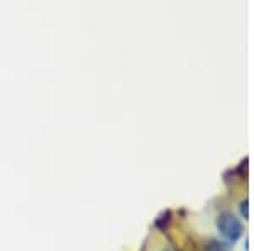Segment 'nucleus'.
Wrapping results in <instances>:
<instances>
[{
  "label": "nucleus",
  "instance_id": "7ed1b4c3",
  "mask_svg": "<svg viewBox=\"0 0 254 251\" xmlns=\"http://www.w3.org/2000/svg\"><path fill=\"white\" fill-rule=\"evenodd\" d=\"M203 251H229V250H227V246L220 245V243L210 241V245L205 246V250H203Z\"/></svg>",
  "mask_w": 254,
  "mask_h": 251
},
{
  "label": "nucleus",
  "instance_id": "39448f33",
  "mask_svg": "<svg viewBox=\"0 0 254 251\" xmlns=\"http://www.w3.org/2000/svg\"><path fill=\"white\" fill-rule=\"evenodd\" d=\"M165 251H166V250H165Z\"/></svg>",
  "mask_w": 254,
  "mask_h": 251
},
{
  "label": "nucleus",
  "instance_id": "20e7f679",
  "mask_svg": "<svg viewBox=\"0 0 254 251\" xmlns=\"http://www.w3.org/2000/svg\"><path fill=\"white\" fill-rule=\"evenodd\" d=\"M249 202H248V199H244L243 202H241V214H243V217L244 219H249Z\"/></svg>",
  "mask_w": 254,
  "mask_h": 251
},
{
  "label": "nucleus",
  "instance_id": "f257e3e1",
  "mask_svg": "<svg viewBox=\"0 0 254 251\" xmlns=\"http://www.w3.org/2000/svg\"><path fill=\"white\" fill-rule=\"evenodd\" d=\"M217 229H219V233L222 234L229 243L239 241V238L243 236V233H244L243 222L229 211L219 214V217H217Z\"/></svg>",
  "mask_w": 254,
  "mask_h": 251
},
{
  "label": "nucleus",
  "instance_id": "f03ea898",
  "mask_svg": "<svg viewBox=\"0 0 254 251\" xmlns=\"http://www.w3.org/2000/svg\"><path fill=\"white\" fill-rule=\"evenodd\" d=\"M170 222H171V211H165V212L161 214V216L158 217L154 224H156V228H159L161 231H165L166 226L170 224Z\"/></svg>",
  "mask_w": 254,
  "mask_h": 251
}]
</instances>
